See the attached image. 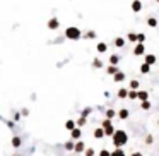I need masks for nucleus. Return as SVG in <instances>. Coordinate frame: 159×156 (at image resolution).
I'll use <instances>...</instances> for the list:
<instances>
[{
  "mask_svg": "<svg viewBox=\"0 0 159 156\" xmlns=\"http://www.w3.org/2000/svg\"><path fill=\"white\" fill-rule=\"evenodd\" d=\"M118 60H120V57H118V55H113V57L109 59V62H111V64L115 65V64H118Z\"/></svg>",
  "mask_w": 159,
  "mask_h": 156,
  "instance_id": "f3484780",
  "label": "nucleus"
},
{
  "mask_svg": "<svg viewBox=\"0 0 159 156\" xmlns=\"http://www.w3.org/2000/svg\"><path fill=\"white\" fill-rule=\"evenodd\" d=\"M108 72H109V74H113V76H115V74H116V72H118V69H116V67H113V65H111V67H109V69H108Z\"/></svg>",
  "mask_w": 159,
  "mask_h": 156,
  "instance_id": "aec40b11",
  "label": "nucleus"
},
{
  "mask_svg": "<svg viewBox=\"0 0 159 156\" xmlns=\"http://www.w3.org/2000/svg\"><path fill=\"white\" fill-rule=\"evenodd\" d=\"M123 74H122V72H116V74H115V81H123Z\"/></svg>",
  "mask_w": 159,
  "mask_h": 156,
  "instance_id": "a211bd4d",
  "label": "nucleus"
},
{
  "mask_svg": "<svg viewBox=\"0 0 159 156\" xmlns=\"http://www.w3.org/2000/svg\"><path fill=\"white\" fill-rule=\"evenodd\" d=\"M128 39H130V41H135V39H137V35H128Z\"/></svg>",
  "mask_w": 159,
  "mask_h": 156,
  "instance_id": "b1692460",
  "label": "nucleus"
},
{
  "mask_svg": "<svg viewBox=\"0 0 159 156\" xmlns=\"http://www.w3.org/2000/svg\"><path fill=\"white\" fill-rule=\"evenodd\" d=\"M48 29H52V31H55V29H58V26H60V21L56 19V17H52V19L48 21Z\"/></svg>",
  "mask_w": 159,
  "mask_h": 156,
  "instance_id": "7ed1b4c3",
  "label": "nucleus"
},
{
  "mask_svg": "<svg viewBox=\"0 0 159 156\" xmlns=\"http://www.w3.org/2000/svg\"><path fill=\"white\" fill-rule=\"evenodd\" d=\"M98 52H101V53L106 52V45H105V43H99V45H98Z\"/></svg>",
  "mask_w": 159,
  "mask_h": 156,
  "instance_id": "dca6fc26",
  "label": "nucleus"
},
{
  "mask_svg": "<svg viewBox=\"0 0 159 156\" xmlns=\"http://www.w3.org/2000/svg\"><path fill=\"white\" fill-rule=\"evenodd\" d=\"M106 117H108V118L115 117V112H113V110H108V112H106Z\"/></svg>",
  "mask_w": 159,
  "mask_h": 156,
  "instance_id": "5701e85b",
  "label": "nucleus"
},
{
  "mask_svg": "<svg viewBox=\"0 0 159 156\" xmlns=\"http://www.w3.org/2000/svg\"><path fill=\"white\" fill-rule=\"evenodd\" d=\"M128 117V112H127V110H122V112H120V118H127Z\"/></svg>",
  "mask_w": 159,
  "mask_h": 156,
  "instance_id": "412c9836",
  "label": "nucleus"
},
{
  "mask_svg": "<svg viewBox=\"0 0 159 156\" xmlns=\"http://www.w3.org/2000/svg\"><path fill=\"white\" fill-rule=\"evenodd\" d=\"M84 124H86V118H84V117H82L81 120H79V122H77V125H84Z\"/></svg>",
  "mask_w": 159,
  "mask_h": 156,
  "instance_id": "a878e982",
  "label": "nucleus"
},
{
  "mask_svg": "<svg viewBox=\"0 0 159 156\" xmlns=\"http://www.w3.org/2000/svg\"><path fill=\"white\" fill-rule=\"evenodd\" d=\"M137 96L140 98L142 101H145V99H147V93H145V91H140V93H139V95H137Z\"/></svg>",
  "mask_w": 159,
  "mask_h": 156,
  "instance_id": "2eb2a0df",
  "label": "nucleus"
},
{
  "mask_svg": "<svg viewBox=\"0 0 159 156\" xmlns=\"http://www.w3.org/2000/svg\"><path fill=\"white\" fill-rule=\"evenodd\" d=\"M65 127H67L69 130H74V129H75V122H72V120H69V122L65 124Z\"/></svg>",
  "mask_w": 159,
  "mask_h": 156,
  "instance_id": "9b49d317",
  "label": "nucleus"
},
{
  "mask_svg": "<svg viewBox=\"0 0 159 156\" xmlns=\"http://www.w3.org/2000/svg\"><path fill=\"white\" fill-rule=\"evenodd\" d=\"M125 142H127V132L116 130V132L113 134V144H115L116 148H120V146H123Z\"/></svg>",
  "mask_w": 159,
  "mask_h": 156,
  "instance_id": "f03ea898",
  "label": "nucleus"
},
{
  "mask_svg": "<svg viewBox=\"0 0 159 156\" xmlns=\"http://www.w3.org/2000/svg\"><path fill=\"white\" fill-rule=\"evenodd\" d=\"M120 96H122V98L127 96V91H125V89H122V91H120Z\"/></svg>",
  "mask_w": 159,
  "mask_h": 156,
  "instance_id": "2f4dec72",
  "label": "nucleus"
},
{
  "mask_svg": "<svg viewBox=\"0 0 159 156\" xmlns=\"http://www.w3.org/2000/svg\"><path fill=\"white\" fill-rule=\"evenodd\" d=\"M103 127H105V134H115V129H113V125H111L109 120L103 122Z\"/></svg>",
  "mask_w": 159,
  "mask_h": 156,
  "instance_id": "20e7f679",
  "label": "nucleus"
},
{
  "mask_svg": "<svg viewBox=\"0 0 159 156\" xmlns=\"http://www.w3.org/2000/svg\"><path fill=\"white\" fill-rule=\"evenodd\" d=\"M81 36H82V33H81V29H79V28H74V26H70V28H67V29H65V38H67V39L77 41Z\"/></svg>",
  "mask_w": 159,
  "mask_h": 156,
  "instance_id": "f257e3e1",
  "label": "nucleus"
},
{
  "mask_svg": "<svg viewBox=\"0 0 159 156\" xmlns=\"http://www.w3.org/2000/svg\"><path fill=\"white\" fill-rule=\"evenodd\" d=\"M111 156H125V153L122 151V149H116L115 153H111Z\"/></svg>",
  "mask_w": 159,
  "mask_h": 156,
  "instance_id": "6ab92c4d",
  "label": "nucleus"
},
{
  "mask_svg": "<svg viewBox=\"0 0 159 156\" xmlns=\"http://www.w3.org/2000/svg\"><path fill=\"white\" fill-rule=\"evenodd\" d=\"M65 148H67V149H72V148H74V144H72V142H67V144H65Z\"/></svg>",
  "mask_w": 159,
  "mask_h": 156,
  "instance_id": "c756f323",
  "label": "nucleus"
},
{
  "mask_svg": "<svg viewBox=\"0 0 159 156\" xmlns=\"http://www.w3.org/2000/svg\"><path fill=\"white\" fill-rule=\"evenodd\" d=\"M115 45H116V46H123V45H125L123 38H116V39H115Z\"/></svg>",
  "mask_w": 159,
  "mask_h": 156,
  "instance_id": "4468645a",
  "label": "nucleus"
},
{
  "mask_svg": "<svg viewBox=\"0 0 159 156\" xmlns=\"http://www.w3.org/2000/svg\"><path fill=\"white\" fill-rule=\"evenodd\" d=\"M89 112H91V110H89V108H86V110H84V112H82V115H84V117H86V115H89Z\"/></svg>",
  "mask_w": 159,
  "mask_h": 156,
  "instance_id": "7c9ffc66",
  "label": "nucleus"
},
{
  "mask_svg": "<svg viewBox=\"0 0 159 156\" xmlns=\"http://www.w3.org/2000/svg\"><path fill=\"white\" fill-rule=\"evenodd\" d=\"M154 62H156V57H154V55H147V57H145V64L151 65V64H154Z\"/></svg>",
  "mask_w": 159,
  "mask_h": 156,
  "instance_id": "1a4fd4ad",
  "label": "nucleus"
},
{
  "mask_svg": "<svg viewBox=\"0 0 159 156\" xmlns=\"http://www.w3.org/2000/svg\"><path fill=\"white\" fill-rule=\"evenodd\" d=\"M72 137H74V139H79V137H81V130H79V129H74V130H72Z\"/></svg>",
  "mask_w": 159,
  "mask_h": 156,
  "instance_id": "f8f14e48",
  "label": "nucleus"
},
{
  "mask_svg": "<svg viewBox=\"0 0 159 156\" xmlns=\"http://www.w3.org/2000/svg\"><path fill=\"white\" fill-rule=\"evenodd\" d=\"M147 22H149V26H156V24H158V21L154 19V17H151V19L147 21Z\"/></svg>",
  "mask_w": 159,
  "mask_h": 156,
  "instance_id": "4be33fe9",
  "label": "nucleus"
},
{
  "mask_svg": "<svg viewBox=\"0 0 159 156\" xmlns=\"http://www.w3.org/2000/svg\"><path fill=\"white\" fill-rule=\"evenodd\" d=\"M140 72L142 74H147V72H149V64H142L140 65Z\"/></svg>",
  "mask_w": 159,
  "mask_h": 156,
  "instance_id": "9d476101",
  "label": "nucleus"
},
{
  "mask_svg": "<svg viewBox=\"0 0 159 156\" xmlns=\"http://www.w3.org/2000/svg\"><path fill=\"white\" fill-rule=\"evenodd\" d=\"M130 156H142L140 153H134V155H130Z\"/></svg>",
  "mask_w": 159,
  "mask_h": 156,
  "instance_id": "473e14b6",
  "label": "nucleus"
},
{
  "mask_svg": "<svg viewBox=\"0 0 159 156\" xmlns=\"http://www.w3.org/2000/svg\"><path fill=\"white\" fill-rule=\"evenodd\" d=\"M103 136H105V130H103V129H96V130H94V137L99 139V137H103Z\"/></svg>",
  "mask_w": 159,
  "mask_h": 156,
  "instance_id": "6e6552de",
  "label": "nucleus"
},
{
  "mask_svg": "<svg viewBox=\"0 0 159 156\" xmlns=\"http://www.w3.org/2000/svg\"><path fill=\"white\" fill-rule=\"evenodd\" d=\"M74 149H75V153H81V151H84V142H77V144L74 146Z\"/></svg>",
  "mask_w": 159,
  "mask_h": 156,
  "instance_id": "0eeeda50",
  "label": "nucleus"
},
{
  "mask_svg": "<svg viewBox=\"0 0 159 156\" xmlns=\"http://www.w3.org/2000/svg\"><path fill=\"white\" fill-rule=\"evenodd\" d=\"M137 39H139V41H140V43H142V41L145 39V36H144V35H137Z\"/></svg>",
  "mask_w": 159,
  "mask_h": 156,
  "instance_id": "bb28decb",
  "label": "nucleus"
},
{
  "mask_svg": "<svg viewBox=\"0 0 159 156\" xmlns=\"http://www.w3.org/2000/svg\"><path fill=\"white\" fill-rule=\"evenodd\" d=\"M134 53H135V55H142V53H144V43H139V45L135 46Z\"/></svg>",
  "mask_w": 159,
  "mask_h": 156,
  "instance_id": "423d86ee",
  "label": "nucleus"
},
{
  "mask_svg": "<svg viewBox=\"0 0 159 156\" xmlns=\"http://www.w3.org/2000/svg\"><path fill=\"white\" fill-rule=\"evenodd\" d=\"M12 146H14V148H19V146H21V139H19V137H14V139H12Z\"/></svg>",
  "mask_w": 159,
  "mask_h": 156,
  "instance_id": "ddd939ff",
  "label": "nucleus"
},
{
  "mask_svg": "<svg viewBox=\"0 0 159 156\" xmlns=\"http://www.w3.org/2000/svg\"><path fill=\"white\" fill-rule=\"evenodd\" d=\"M158 2H159V0H158Z\"/></svg>",
  "mask_w": 159,
  "mask_h": 156,
  "instance_id": "72a5a7b5",
  "label": "nucleus"
},
{
  "mask_svg": "<svg viewBox=\"0 0 159 156\" xmlns=\"http://www.w3.org/2000/svg\"><path fill=\"white\" fill-rule=\"evenodd\" d=\"M140 9H142V3L139 2V0H134V3H132V10H134V12H139Z\"/></svg>",
  "mask_w": 159,
  "mask_h": 156,
  "instance_id": "39448f33",
  "label": "nucleus"
},
{
  "mask_svg": "<svg viewBox=\"0 0 159 156\" xmlns=\"http://www.w3.org/2000/svg\"><path fill=\"white\" fill-rule=\"evenodd\" d=\"M130 86L135 89V88H139V82H137V81H132V84H130Z\"/></svg>",
  "mask_w": 159,
  "mask_h": 156,
  "instance_id": "393cba45",
  "label": "nucleus"
},
{
  "mask_svg": "<svg viewBox=\"0 0 159 156\" xmlns=\"http://www.w3.org/2000/svg\"><path fill=\"white\" fill-rule=\"evenodd\" d=\"M94 155V151H92V149H87V151H86V156H92Z\"/></svg>",
  "mask_w": 159,
  "mask_h": 156,
  "instance_id": "c85d7f7f",
  "label": "nucleus"
},
{
  "mask_svg": "<svg viewBox=\"0 0 159 156\" xmlns=\"http://www.w3.org/2000/svg\"><path fill=\"white\" fill-rule=\"evenodd\" d=\"M99 156H111V155H109V153H108L106 149H103V151H101V155H99Z\"/></svg>",
  "mask_w": 159,
  "mask_h": 156,
  "instance_id": "cd10ccee",
  "label": "nucleus"
}]
</instances>
